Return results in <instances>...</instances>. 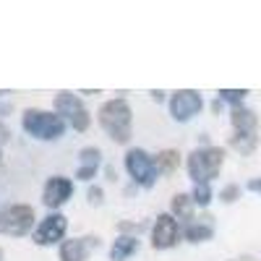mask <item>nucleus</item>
Returning <instances> with one entry per match:
<instances>
[{
    "label": "nucleus",
    "mask_w": 261,
    "mask_h": 261,
    "mask_svg": "<svg viewBox=\"0 0 261 261\" xmlns=\"http://www.w3.org/2000/svg\"><path fill=\"white\" fill-rule=\"evenodd\" d=\"M97 120H99L102 130L115 144H128L130 136H134V110H130V105L125 99H120V97L107 99L99 107Z\"/></svg>",
    "instance_id": "1"
},
{
    "label": "nucleus",
    "mask_w": 261,
    "mask_h": 261,
    "mask_svg": "<svg viewBox=\"0 0 261 261\" xmlns=\"http://www.w3.org/2000/svg\"><path fill=\"white\" fill-rule=\"evenodd\" d=\"M225 165V149L220 146H201V149H193L188 154V175L193 180V186L199 183H212L217 175H220V170Z\"/></svg>",
    "instance_id": "2"
},
{
    "label": "nucleus",
    "mask_w": 261,
    "mask_h": 261,
    "mask_svg": "<svg viewBox=\"0 0 261 261\" xmlns=\"http://www.w3.org/2000/svg\"><path fill=\"white\" fill-rule=\"evenodd\" d=\"M21 128L37 141H58L65 134V120L58 113L27 110L24 115H21Z\"/></svg>",
    "instance_id": "3"
},
{
    "label": "nucleus",
    "mask_w": 261,
    "mask_h": 261,
    "mask_svg": "<svg viewBox=\"0 0 261 261\" xmlns=\"http://www.w3.org/2000/svg\"><path fill=\"white\" fill-rule=\"evenodd\" d=\"M34 206L29 204H11L0 209V235L8 238H24L34 227Z\"/></svg>",
    "instance_id": "4"
},
{
    "label": "nucleus",
    "mask_w": 261,
    "mask_h": 261,
    "mask_svg": "<svg viewBox=\"0 0 261 261\" xmlns=\"http://www.w3.org/2000/svg\"><path fill=\"white\" fill-rule=\"evenodd\" d=\"M125 170H128V175L134 178L136 186L141 188H151L157 183V165H154V157L149 154L146 149H128L125 151Z\"/></svg>",
    "instance_id": "5"
},
{
    "label": "nucleus",
    "mask_w": 261,
    "mask_h": 261,
    "mask_svg": "<svg viewBox=\"0 0 261 261\" xmlns=\"http://www.w3.org/2000/svg\"><path fill=\"white\" fill-rule=\"evenodd\" d=\"M55 113L73 130H79V134H84V130L92 125V115L86 110V105L81 102V97H76L71 92H60L55 97Z\"/></svg>",
    "instance_id": "6"
},
{
    "label": "nucleus",
    "mask_w": 261,
    "mask_h": 261,
    "mask_svg": "<svg viewBox=\"0 0 261 261\" xmlns=\"http://www.w3.org/2000/svg\"><path fill=\"white\" fill-rule=\"evenodd\" d=\"M167 107H170V115H172L175 123H188V120H193L196 115L201 113L204 97L196 89H178V92L170 94Z\"/></svg>",
    "instance_id": "7"
},
{
    "label": "nucleus",
    "mask_w": 261,
    "mask_h": 261,
    "mask_svg": "<svg viewBox=\"0 0 261 261\" xmlns=\"http://www.w3.org/2000/svg\"><path fill=\"white\" fill-rule=\"evenodd\" d=\"M180 238V227H178V220L172 217L170 212L165 214H157L154 225H151V248L154 251H167L178 243Z\"/></svg>",
    "instance_id": "8"
},
{
    "label": "nucleus",
    "mask_w": 261,
    "mask_h": 261,
    "mask_svg": "<svg viewBox=\"0 0 261 261\" xmlns=\"http://www.w3.org/2000/svg\"><path fill=\"white\" fill-rule=\"evenodd\" d=\"M65 230H68V220H65V214L50 212L45 220L37 225V230H34V243H37V246H55V243H63Z\"/></svg>",
    "instance_id": "9"
},
{
    "label": "nucleus",
    "mask_w": 261,
    "mask_h": 261,
    "mask_svg": "<svg viewBox=\"0 0 261 261\" xmlns=\"http://www.w3.org/2000/svg\"><path fill=\"white\" fill-rule=\"evenodd\" d=\"M73 196V183L65 175H53L45 183V191H42V204H45L50 212H58L65 201Z\"/></svg>",
    "instance_id": "10"
},
{
    "label": "nucleus",
    "mask_w": 261,
    "mask_h": 261,
    "mask_svg": "<svg viewBox=\"0 0 261 261\" xmlns=\"http://www.w3.org/2000/svg\"><path fill=\"white\" fill-rule=\"evenodd\" d=\"M99 246V238H71V241H63L58 248V258L60 261H86L89 253Z\"/></svg>",
    "instance_id": "11"
},
{
    "label": "nucleus",
    "mask_w": 261,
    "mask_h": 261,
    "mask_svg": "<svg viewBox=\"0 0 261 261\" xmlns=\"http://www.w3.org/2000/svg\"><path fill=\"white\" fill-rule=\"evenodd\" d=\"M102 165V151L97 146H84L79 151V170H76V178L79 180H92L97 175V170Z\"/></svg>",
    "instance_id": "12"
},
{
    "label": "nucleus",
    "mask_w": 261,
    "mask_h": 261,
    "mask_svg": "<svg viewBox=\"0 0 261 261\" xmlns=\"http://www.w3.org/2000/svg\"><path fill=\"white\" fill-rule=\"evenodd\" d=\"M230 123H232V130L235 134H248V136H256L258 130V118L253 110H248V107H232L230 113Z\"/></svg>",
    "instance_id": "13"
},
{
    "label": "nucleus",
    "mask_w": 261,
    "mask_h": 261,
    "mask_svg": "<svg viewBox=\"0 0 261 261\" xmlns=\"http://www.w3.org/2000/svg\"><path fill=\"white\" fill-rule=\"evenodd\" d=\"M183 238L188 243H206L214 238V222L212 217H199V220H191L183 230Z\"/></svg>",
    "instance_id": "14"
},
{
    "label": "nucleus",
    "mask_w": 261,
    "mask_h": 261,
    "mask_svg": "<svg viewBox=\"0 0 261 261\" xmlns=\"http://www.w3.org/2000/svg\"><path fill=\"white\" fill-rule=\"evenodd\" d=\"M139 251V238L136 235H120L110 246V261H128Z\"/></svg>",
    "instance_id": "15"
},
{
    "label": "nucleus",
    "mask_w": 261,
    "mask_h": 261,
    "mask_svg": "<svg viewBox=\"0 0 261 261\" xmlns=\"http://www.w3.org/2000/svg\"><path fill=\"white\" fill-rule=\"evenodd\" d=\"M193 199H191V193H175L172 196V201H170V214L175 217V220H193Z\"/></svg>",
    "instance_id": "16"
},
{
    "label": "nucleus",
    "mask_w": 261,
    "mask_h": 261,
    "mask_svg": "<svg viewBox=\"0 0 261 261\" xmlns=\"http://www.w3.org/2000/svg\"><path fill=\"white\" fill-rule=\"evenodd\" d=\"M154 165H157V172L160 175H170L180 167V154L175 149H162L160 154L154 157Z\"/></svg>",
    "instance_id": "17"
},
{
    "label": "nucleus",
    "mask_w": 261,
    "mask_h": 261,
    "mask_svg": "<svg viewBox=\"0 0 261 261\" xmlns=\"http://www.w3.org/2000/svg\"><path fill=\"white\" fill-rule=\"evenodd\" d=\"M258 144V136H248V134H232L230 136V146L241 154H251Z\"/></svg>",
    "instance_id": "18"
},
{
    "label": "nucleus",
    "mask_w": 261,
    "mask_h": 261,
    "mask_svg": "<svg viewBox=\"0 0 261 261\" xmlns=\"http://www.w3.org/2000/svg\"><path fill=\"white\" fill-rule=\"evenodd\" d=\"M191 199H193V204L196 206H209L212 204V186L209 183H199V186H193V191H191Z\"/></svg>",
    "instance_id": "19"
},
{
    "label": "nucleus",
    "mask_w": 261,
    "mask_h": 261,
    "mask_svg": "<svg viewBox=\"0 0 261 261\" xmlns=\"http://www.w3.org/2000/svg\"><path fill=\"white\" fill-rule=\"evenodd\" d=\"M217 94H220L222 102H227V105H232V107H241L243 99H246V94H248V89H220Z\"/></svg>",
    "instance_id": "20"
},
{
    "label": "nucleus",
    "mask_w": 261,
    "mask_h": 261,
    "mask_svg": "<svg viewBox=\"0 0 261 261\" xmlns=\"http://www.w3.org/2000/svg\"><path fill=\"white\" fill-rule=\"evenodd\" d=\"M220 199H222L225 204H232L235 199H241V186H235V183L225 186V188L220 191Z\"/></svg>",
    "instance_id": "21"
},
{
    "label": "nucleus",
    "mask_w": 261,
    "mask_h": 261,
    "mask_svg": "<svg viewBox=\"0 0 261 261\" xmlns=\"http://www.w3.org/2000/svg\"><path fill=\"white\" fill-rule=\"evenodd\" d=\"M86 196H89V204H92V206H99V204H102V196H105V193H102V188H99V186H92V188H89V193H86Z\"/></svg>",
    "instance_id": "22"
},
{
    "label": "nucleus",
    "mask_w": 261,
    "mask_h": 261,
    "mask_svg": "<svg viewBox=\"0 0 261 261\" xmlns=\"http://www.w3.org/2000/svg\"><path fill=\"white\" fill-rule=\"evenodd\" d=\"M246 188H248L251 193H258V196H261V178H251Z\"/></svg>",
    "instance_id": "23"
},
{
    "label": "nucleus",
    "mask_w": 261,
    "mask_h": 261,
    "mask_svg": "<svg viewBox=\"0 0 261 261\" xmlns=\"http://www.w3.org/2000/svg\"><path fill=\"white\" fill-rule=\"evenodd\" d=\"M8 139H11V130H8L3 123H0V144H6Z\"/></svg>",
    "instance_id": "24"
},
{
    "label": "nucleus",
    "mask_w": 261,
    "mask_h": 261,
    "mask_svg": "<svg viewBox=\"0 0 261 261\" xmlns=\"http://www.w3.org/2000/svg\"><path fill=\"white\" fill-rule=\"evenodd\" d=\"M162 94H165V92H151V97H154V99H157V102H162V99H165V97H162Z\"/></svg>",
    "instance_id": "25"
},
{
    "label": "nucleus",
    "mask_w": 261,
    "mask_h": 261,
    "mask_svg": "<svg viewBox=\"0 0 261 261\" xmlns=\"http://www.w3.org/2000/svg\"><path fill=\"white\" fill-rule=\"evenodd\" d=\"M232 261H251V258H232Z\"/></svg>",
    "instance_id": "26"
},
{
    "label": "nucleus",
    "mask_w": 261,
    "mask_h": 261,
    "mask_svg": "<svg viewBox=\"0 0 261 261\" xmlns=\"http://www.w3.org/2000/svg\"><path fill=\"white\" fill-rule=\"evenodd\" d=\"M0 261H3V248H0Z\"/></svg>",
    "instance_id": "27"
},
{
    "label": "nucleus",
    "mask_w": 261,
    "mask_h": 261,
    "mask_svg": "<svg viewBox=\"0 0 261 261\" xmlns=\"http://www.w3.org/2000/svg\"><path fill=\"white\" fill-rule=\"evenodd\" d=\"M0 162H3V154H0Z\"/></svg>",
    "instance_id": "28"
}]
</instances>
